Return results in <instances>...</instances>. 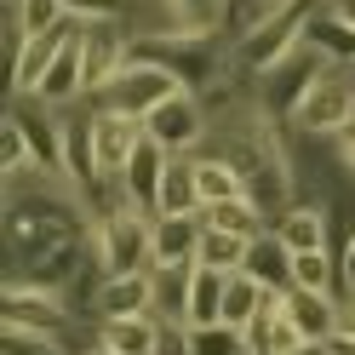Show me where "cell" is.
Listing matches in <instances>:
<instances>
[{"label": "cell", "mask_w": 355, "mask_h": 355, "mask_svg": "<svg viewBox=\"0 0 355 355\" xmlns=\"http://www.w3.org/2000/svg\"><path fill=\"white\" fill-rule=\"evenodd\" d=\"M201 212H184V218H166L155 212V230H149V270H189L201 258Z\"/></svg>", "instance_id": "30bf717a"}, {"label": "cell", "mask_w": 355, "mask_h": 355, "mask_svg": "<svg viewBox=\"0 0 355 355\" xmlns=\"http://www.w3.org/2000/svg\"><path fill=\"white\" fill-rule=\"evenodd\" d=\"M80 355H115V349H109V344H86Z\"/></svg>", "instance_id": "d590c367"}, {"label": "cell", "mask_w": 355, "mask_h": 355, "mask_svg": "<svg viewBox=\"0 0 355 355\" xmlns=\"http://www.w3.org/2000/svg\"><path fill=\"white\" fill-rule=\"evenodd\" d=\"M155 212H166V218L201 212V184H195V161L189 155H172V166L161 178V195H155Z\"/></svg>", "instance_id": "ffe728a7"}, {"label": "cell", "mask_w": 355, "mask_h": 355, "mask_svg": "<svg viewBox=\"0 0 355 355\" xmlns=\"http://www.w3.org/2000/svg\"><path fill=\"white\" fill-rule=\"evenodd\" d=\"M224 286H230L224 270H207V263H195V270H189V327L224 321Z\"/></svg>", "instance_id": "7402d4cb"}, {"label": "cell", "mask_w": 355, "mask_h": 355, "mask_svg": "<svg viewBox=\"0 0 355 355\" xmlns=\"http://www.w3.org/2000/svg\"><path fill=\"white\" fill-rule=\"evenodd\" d=\"M327 69H332L327 52L304 35V40H298V46L286 52L281 63H270L263 75H252V80H258V109H263V115H270L275 126H281V121H293V109L304 103V92H309V86H315Z\"/></svg>", "instance_id": "3957f363"}, {"label": "cell", "mask_w": 355, "mask_h": 355, "mask_svg": "<svg viewBox=\"0 0 355 355\" xmlns=\"http://www.w3.org/2000/svg\"><path fill=\"white\" fill-rule=\"evenodd\" d=\"M286 315L298 321L304 344H327L332 332H338V298L332 293H304V286H286Z\"/></svg>", "instance_id": "e0dca14e"}, {"label": "cell", "mask_w": 355, "mask_h": 355, "mask_svg": "<svg viewBox=\"0 0 355 355\" xmlns=\"http://www.w3.org/2000/svg\"><path fill=\"white\" fill-rule=\"evenodd\" d=\"M338 286H344L338 298H349V293H355V230L338 241Z\"/></svg>", "instance_id": "1f68e13d"}, {"label": "cell", "mask_w": 355, "mask_h": 355, "mask_svg": "<svg viewBox=\"0 0 355 355\" xmlns=\"http://www.w3.org/2000/svg\"><path fill=\"white\" fill-rule=\"evenodd\" d=\"M327 349H332V355H355V332H332Z\"/></svg>", "instance_id": "836d02e7"}, {"label": "cell", "mask_w": 355, "mask_h": 355, "mask_svg": "<svg viewBox=\"0 0 355 355\" xmlns=\"http://www.w3.org/2000/svg\"><path fill=\"white\" fill-rule=\"evenodd\" d=\"M29 98H40V103H52V109H75L80 98H86V58H80V35L63 46L58 58H52V69L40 75V86Z\"/></svg>", "instance_id": "4fadbf2b"}, {"label": "cell", "mask_w": 355, "mask_h": 355, "mask_svg": "<svg viewBox=\"0 0 355 355\" xmlns=\"http://www.w3.org/2000/svg\"><path fill=\"white\" fill-rule=\"evenodd\" d=\"M241 355H252V349H241Z\"/></svg>", "instance_id": "74e56055"}, {"label": "cell", "mask_w": 355, "mask_h": 355, "mask_svg": "<svg viewBox=\"0 0 355 355\" xmlns=\"http://www.w3.org/2000/svg\"><path fill=\"white\" fill-rule=\"evenodd\" d=\"M270 286H263L258 275H247V270H235L230 275V286H224V327H235V332H247L263 309H270Z\"/></svg>", "instance_id": "ac0fdd59"}, {"label": "cell", "mask_w": 355, "mask_h": 355, "mask_svg": "<svg viewBox=\"0 0 355 355\" xmlns=\"http://www.w3.org/2000/svg\"><path fill=\"white\" fill-rule=\"evenodd\" d=\"M298 355H332V349H327V344H304Z\"/></svg>", "instance_id": "8d00e7d4"}, {"label": "cell", "mask_w": 355, "mask_h": 355, "mask_svg": "<svg viewBox=\"0 0 355 355\" xmlns=\"http://www.w3.org/2000/svg\"><path fill=\"white\" fill-rule=\"evenodd\" d=\"M247 275H258L270 293H286V286H293V247H286L275 230H263L252 241V252H247Z\"/></svg>", "instance_id": "d6986e66"}, {"label": "cell", "mask_w": 355, "mask_h": 355, "mask_svg": "<svg viewBox=\"0 0 355 355\" xmlns=\"http://www.w3.org/2000/svg\"><path fill=\"white\" fill-rule=\"evenodd\" d=\"M230 0H166V24L172 29H224Z\"/></svg>", "instance_id": "83f0119b"}, {"label": "cell", "mask_w": 355, "mask_h": 355, "mask_svg": "<svg viewBox=\"0 0 355 355\" xmlns=\"http://www.w3.org/2000/svg\"><path fill=\"white\" fill-rule=\"evenodd\" d=\"M166 166H172V155H166V149L144 132L138 149H132V161H126V172L115 178V195H121L126 207H138V212H149V218H155V195H161Z\"/></svg>", "instance_id": "8fae6325"}, {"label": "cell", "mask_w": 355, "mask_h": 355, "mask_svg": "<svg viewBox=\"0 0 355 355\" xmlns=\"http://www.w3.org/2000/svg\"><path fill=\"white\" fill-rule=\"evenodd\" d=\"M315 12H321V0H286L281 12H270L258 29H247L235 40V52H230V63L241 75H263L270 63H281L286 52L298 46V40L309 35V24H315Z\"/></svg>", "instance_id": "7a4b0ae2"}, {"label": "cell", "mask_w": 355, "mask_h": 355, "mask_svg": "<svg viewBox=\"0 0 355 355\" xmlns=\"http://www.w3.org/2000/svg\"><path fill=\"white\" fill-rule=\"evenodd\" d=\"M332 12H338L344 24H355V0H332Z\"/></svg>", "instance_id": "e575fe53"}, {"label": "cell", "mask_w": 355, "mask_h": 355, "mask_svg": "<svg viewBox=\"0 0 355 355\" xmlns=\"http://www.w3.org/2000/svg\"><path fill=\"white\" fill-rule=\"evenodd\" d=\"M161 321L155 315H126V321H98V344H109L115 355H155Z\"/></svg>", "instance_id": "603a6c76"}, {"label": "cell", "mask_w": 355, "mask_h": 355, "mask_svg": "<svg viewBox=\"0 0 355 355\" xmlns=\"http://www.w3.org/2000/svg\"><path fill=\"white\" fill-rule=\"evenodd\" d=\"M6 115H12L17 126L29 132L40 172H52L58 184H69V178H63V109L40 103V98H12V109H6Z\"/></svg>", "instance_id": "9c48e42d"}, {"label": "cell", "mask_w": 355, "mask_h": 355, "mask_svg": "<svg viewBox=\"0 0 355 355\" xmlns=\"http://www.w3.org/2000/svg\"><path fill=\"white\" fill-rule=\"evenodd\" d=\"M247 252H252V241L247 235H230V230H201V258L195 263H207V270H247Z\"/></svg>", "instance_id": "4316f807"}, {"label": "cell", "mask_w": 355, "mask_h": 355, "mask_svg": "<svg viewBox=\"0 0 355 355\" xmlns=\"http://www.w3.org/2000/svg\"><path fill=\"white\" fill-rule=\"evenodd\" d=\"M338 332H355V293L338 298Z\"/></svg>", "instance_id": "d6a6232c"}, {"label": "cell", "mask_w": 355, "mask_h": 355, "mask_svg": "<svg viewBox=\"0 0 355 355\" xmlns=\"http://www.w3.org/2000/svg\"><path fill=\"white\" fill-rule=\"evenodd\" d=\"M275 235H281L293 252L332 247V212H327V207H315V201H293V207L275 218ZM332 252H338V247H332Z\"/></svg>", "instance_id": "9a60e30c"}, {"label": "cell", "mask_w": 355, "mask_h": 355, "mask_svg": "<svg viewBox=\"0 0 355 355\" xmlns=\"http://www.w3.org/2000/svg\"><path fill=\"white\" fill-rule=\"evenodd\" d=\"M0 172H6V178L40 172V161H35V144H29V132L17 126L12 115H6V126H0Z\"/></svg>", "instance_id": "f1b7e54d"}, {"label": "cell", "mask_w": 355, "mask_h": 355, "mask_svg": "<svg viewBox=\"0 0 355 355\" xmlns=\"http://www.w3.org/2000/svg\"><path fill=\"white\" fill-rule=\"evenodd\" d=\"M144 132L166 155H201L207 138H212V109H207L201 92H189V86H184V92H172L166 103H155L149 115H144Z\"/></svg>", "instance_id": "8992f818"}, {"label": "cell", "mask_w": 355, "mask_h": 355, "mask_svg": "<svg viewBox=\"0 0 355 355\" xmlns=\"http://www.w3.org/2000/svg\"><path fill=\"white\" fill-rule=\"evenodd\" d=\"M126 315H155V281L138 275H103L98 286V321H126Z\"/></svg>", "instance_id": "5bb4252c"}, {"label": "cell", "mask_w": 355, "mask_h": 355, "mask_svg": "<svg viewBox=\"0 0 355 355\" xmlns=\"http://www.w3.org/2000/svg\"><path fill=\"white\" fill-rule=\"evenodd\" d=\"M149 230H155V218L138 212V207H126V201L98 212L92 218V258H98V270L103 275H138V270H149Z\"/></svg>", "instance_id": "6da1fadb"}, {"label": "cell", "mask_w": 355, "mask_h": 355, "mask_svg": "<svg viewBox=\"0 0 355 355\" xmlns=\"http://www.w3.org/2000/svg\"><path fill=\"white\" fill-rule=\"evenodd\" d=\"M286 126L298 138H338L344 126H355V69H327L304 92V103L293 109Z\"/></svg>", "instance_id": "5b68a950"}, {"label": "cell", "mask_w": 355, "mask_h": 355, "mask_svg": "<svg viewBox=\"0 0 355 355\" xmlns=\"http://www.w3.org/2000/svg\"><path fill=\"white\" fill-rule=\"evenodd\" d=\"M309 40L327 52V63L332 69H355V24H344L332 6H321L315 12V24H309Z\"/></svg>", "instance_id": "cb8c5ba5"}, {"label": "cell", "mask_w": 355, "mask_h": 355, "mask_svg": "<svg viewBox=\"0 0 355 355\" xmlns=\"http://www.w3.org/2000/svg\"><path fill=\"white\" fill-rule=\"evenodd\" d=\"M172 92H184V80H178L172 69H161V63H144V58H126V69L109 80V86H98L92 98V109H115V115H132V121H144L155 103H166Z\"/></svg>", "instance_id": "277c9868"}, {"label": "cell", "mask_w": 355, "mask_h": 355, "mask_svg": "<svg viewBox=\"0 0 355 355\" xmlns=\"http://www.w3.org/2000/svg\"><path fill=\"white\" fill-rule=\"evenodd\" d=\"M293 286H304V293H332L338 298V252L332 247H315V252H293Z\"/></svg>", "instance_id": "d4e9b609"}, {"label": "cell", "mask_w": 355, "mask_h": 355, "mask_svg": "<svg viewBox=\"0 0 355 355\" xmlns=\"http://www.w3.org/2000/svg\"><path fill=\"white\" fill-rule=\"evenodd\" d=\"M63 12L80 24H115V17H132V0H63Z\"/></svg>", "instance_id": "4dcf8cb0"}, {"label": "cell", "mask_w": 355, "mask_h": 355, "mask_svg": "<svg viewBox=\"0 0 355 355\" xmlns=\"http://www.w3.org/2000/svg\"><path fill=\"white\" fill-rule=\"evenodd\" d=\"M247 349V332H235L224 321L212 327H189V355H241Z\"/></svg>", "instance_id": "f546056e"}, {"label": "cell", "mask_w": 355, "mask_h": 355, "mask_svg": "<svg viewBox=\"0 0 355 355\" xmlns=\"http://www.w3.org/2000/svg\"><path fill=\"white\" fill-rule=\"evenodd\" d=\"M80 58H86V98H92L98 86H109L126 69V58H132L126 17H115V24H80Z\"/></svg>", "instance_id": "52a82bcc"}, {"label": "cell", "mask_w": 355, "mask_h": 355, "mask_svg": "<svg viewBox=\"0 0 355 355\" xmlns=\"http://www.w3.org/2000/svg\"><path fill=\"white\" fill-rule=\"evenodd\" d=\"M138 138H144V121L115 115V109H92V155H98V166L109 172V184L126 172V161H132V149H138Z\"/></svg>", "instance_id": "7c38bea8"}, {"label": "cell", "mask_w": 355, "mask_h": 355, "mask_svg": "<svg viewBox=\"0 0 355 355\" xmlns=\"http://www.w3.org/2000/svg\"><path fill=\"white\" fill-rule=\"evenodd\" d=\"M189 270H149V281H155V321H184L189 327Z\"/></svg>", "instance_id": "484cf974"}, {"label": "cell", "mask_w": 355, "mask_h": 355, "mask_svg": "<svg viewBox=\"0 0 355 355\" xmlns=\"http://www.w3.org/2000/svg\"><path fill=\"white\" fill-rule=\"evenodd\" d=\"M80 35V17H58L52 29H35L29 35V46L12 58V69H6V80H12V98H29L35 86H40V75L52 69V58L69 46V40Z\"/></svg>", "instance_id": "ba28073f"}, {"label": "cell", "mask_w": 355, "mask_h": 355, "mask_svg": "<svg viewBox=\"0 0 355 355\" xmlns=\"http://www.w3.org/2000/svg\"><path fill=\"white\" fill-rule=\"evenodd\" d=\"M189 161H195V184H201V207H218V201H235V195H247L241 172L224 161V155L201 149V155H189Z\"/></svg>", "instance_id": "44dd1931"}, {"label": "cell", "mask_w": 355, "mask_h": 355, "mask_svg": "<svg viewBox=\"0 0 355 355\" xmlns=\"http://www.w3.org/2000/svg\"><path fill=\"white\" fill-rule=\"evenodd\" d=\"M247 349H252V355H298V349H304V332H298L293 315H286V298H281V293H275L270 309L247 327Z\"/></svg>", "instance_id": "2e32d148"}]
</instances>
